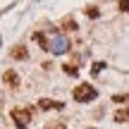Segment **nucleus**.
<instances>
[{
  "mask_svg": "<svg viewBox=\"0 0 129 129\" xmlns=\"http://www.w3.org/2000/svg\"><path fill=\"white\" fill-rule=\"evenodd\" d=\"M10 55H12L14 60H26L29 53H26V48H24V46H17V48H12V53H10Z\"/></svg>",
  "mask_w": 129,
  "mask_h": 129,
  "instance_id": "nucleus-4",
  "label": "nucleus"
},
{
  "mask_svg": "<svg viewBox=\"0 0 129 129\" xmlns=\"http://www.w3.org/2000/svg\"><path fill=\"white\" fill-rule=\"evenodd\" d=\"M127 120H129V108H122L115 112V122H127Z\"/></svg>",
  "mask_w": 129,
  "mask_h": 129,
  "instance_id": "nucleus-8",
  "label": "nucleus"
},
{
  "mask_svg": "<svg viewBox=\"0 0 129 129\" xmlns=\"http://www.w3.org/2000/svg\"><path fill=\"white\" fill-rule=\"evenodd\" d=\"M64 29H67V31H74V29H77V24H74V22H64Z\"/></svg>",
  "mask_w": 129,
  "mask_h": 129,
  "instance_id": "nucleus-15",
  "label": "nucleus"
},
{
  "mask_svg": "<svg viewBox=\"0 0 129 129\" xmlns=\"http://www.w3.org/2000/svg\"><path fill=\"white\" fill-rule=\"evenodd\" d=\"M72 96H74V101H77V103H91V101H96V98H98V91L91 86V84H79V86H74Z\"/></svg>",
  "mask_w": 129,
  "mask_h": 129,
  "instance_id": "nucleus-1",
  "label": "nucleus"
},
{
  "mask_svg": "<svg viewBox=\"0 0 129 129\" xmlns=\"http://www.w3.org/2000/svg\"><path fill=\"white\" fill-rule=\"evenodd\" d=\"M86 14H88V17H98V10H96V7H88Z\"/></svg>",
  "mask_w": 129,
  "mask_h": 129,
  "instance_id": "nucleus-14",
  "label": "nucleus"
},
{
  "mask_svg": "<svg viewBox=\"0 0 129 129\" xmlns=\"http://www.w3.org/2000/svg\"><path fill=\"white\" fill-rule=\"evenodd\" d=\"M34 41H36V43H38V46H41V48H43V50H48V48H50V43H48V38H46V36H43V34H41V31H36V34H34Z\"/></svg>",
  "mask_w": 129,
  "mask_h": 129,
  "instance_id": "nucleus-6",
  "label": "nucleus"
},
{
  "mask_svg": "<svg viewBox=\"0 0 129 129\" xmlns=\"http://www.w3.org/2000/svg\"><path fill=\"white\" fill-rule=\"evenodd\" d=\"M46 129H64V124H62V122H55V124H48Z\"/></svg>",
  "mask_w": 129,
  "mask_h": 129,
  "instance_id": "nucleus-13",
  "label": "nucleus"
},
{
  "mask_svg": "<svg viewBox=\"0 0 129 129\" xmlns=\"http://www.w3.org/2000/svg\"><path fill=\"white\" fill-rule=\"evenodd\" d=\"M64 72H67V74H72V77H77V72H79V69L74 67V64H64Z\"/></svg>",
  "mask_w": 129,
  "mask_h": 129,
  "instance_id": "nucleus-11",
  "label": "nucleus"
},
{
  "mask_svg": "<svg viewBox=\"0 0 129 129\" xmlns=\"http://www.w3.org/2000/svg\"><path fill=\"white\" fill-rule=\"evenodd\" d=\"M38 108H41V110H50V108H62V103H55V101H50V98H41Z\"/></svg>",
  "mask_w": 129,
  "mask_h": 129,
  "instance_id": "nucleus-5",
  "label": "nucleus"
},
{
  "mask_svg": "<svg viewBox=\"0 0 129 129\" xmlns=\"http://www.w3.org/2000/svg\"><path fill=\"white\" fill-rule=\"evenodd\" d=\"M12 120L17 124V129H26L29 120H31V110L29 108H17V110H12Z\"/></svg>",
  "mask_w": 129,
  "mask_h": 129,
  "instance_id": "nucleus-2",
  "label": "nucleus"
},
{
  "mask_svg": "<svg viewBox=\"0 0 129 129\" xmlns=\"http://www.w3.org/2000/svg\"><path fill=\"white\" fill-rule=\"evenodd\" d=\"M3 81L7 84L10 88H17V86H19V74H17V72H12V69H7V72L3 74Z\"/></svg>",
  "mask_w": 129,
  "mask_h": 129,
  "instance_id": "nucleus-3",
  "label": "nucleus"
},
{
  "mask_svg": "<svg viewBox=\"0 0 129 129\" xmlns=\"http://www.w3.org/2000/svg\"><path fill=\"white\" fill-rule=\"evenodd\" d=\"M120 10L122 12H129V0H120Z\"/></svg>",
  "mask_w": 129,
  "mask_h": 129,
  "instance_id": "nucleus-12",
  "label": "nucleus"
},
{
  "mask_svg": "<svg viewBox=\"0 0 129 129\" xmlns=\"http://www.w3.org/2000/svg\"><path fill=\"white\" fill-rule=\"evenodd\" d=\"M112 103H129V93H120V96H112Z\"/></svg>",
  "mask_w": 129,
  "mask_h": 129,
  "instance_id": "nucleus-9",
  "label": "nucleus"
},
{
  "mask_svg": "<svg viewBox=\"0 0 129 129\" xmlns=\"http://www.w3.org/2000/svg\"><path fill=\"white\" fill-rule=\"evenodd\" d=\"M103 69H105V62H96L91 67V74H98V72H103Z\"/></svg>",
  "mask_w": 129,
  "mask_h": 129,
  "instance_id": "nucleus-10",
  "label": "nucleus"
},
{
  "mask_svg": "<svg viewBox=\"0 0 129 129\" xmlns=\"http://www.w3.org/2000/svg\"><path fill=\"white\" fill-rule=\"evenodd\" d=\"M67 48H69V43L64 41V38H57V41H55V48H53V53H64Z\"/></svg>",
  "mask_w": 129,
  "mask_h": 129,
  "instance_id": "nucleus-7",
  "label": "nucleus"
}]
</instances>
